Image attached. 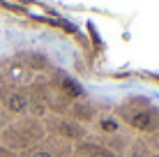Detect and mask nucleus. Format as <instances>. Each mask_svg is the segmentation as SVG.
I'll return each mask as SVG.
<instances>
[{
    "mask_svg": "<svg viewBox=\"0 0 159 157\" xmlns=\"http://www.w3.org/2000/svg\"><path fill=\"white\" fill-rule=\"evenodd\" d=\"M32 95L39 99L46 116H67L74 102L83 99L85 90L76 79H72L65 69L51 67L30 85Z\"/></svg>",
    "mask_w": 159,
    "mask_h": 157,
    "instance_id": "f257e3e1",
    "label": "nucleus"
},
{
    "mask_svg": "<svg viewBox=\"0 0 159 157\" xmlns=\"http://www.w3.org/2000/svg\"><path fill=\"white\" fill-rule=\"evenodd\" d=\"M113 111L139 136H150V134L159 132V106H155L145 97H129Z\"/></svg>",
    "mask_w": 159,
    "mask_h": 157,
    "instance_id": "20e7f679",
    "label": "nucleus"
},
{
    "mask_svg": "<svg viewBox=\"0 0 159 157\" xmlns=\"http://www.w3.org/2000/svg\"><path fill=\"white\" fill-rule=\"evenodd\" d=\"M44 129H46V136L60 139L65 143H81L90 136V129H88L83 122L74 120L72 116H44L42 118Z\"/></svg>",
    "mask_w": 159,
    "mask_h": 157,
    "instance_id": "0eeeda50",
    "label": "nucleus"
},
{
    "mask_svg": "<svg viewBox=\"0 0 159 157\" xmlns=\"http://www.w3.org/2000/svg\"><path fill=\"white\" fill-rule=\"evenodd\" d=\"M12 120H14V118H12V116H9V113H7V111H5V109H2V106H0V132H2V129H5V127H7V125H9V122H12Z\"/></svg>",
    "mask_w": 159,
    "mask_h": 157,
    "instance_id": "9d476101",
    "label": "nucleus"
},
{
    "mask_svg": "<svg viewBox=\"0 0 159 157\" xmlns=\"http://www.w3.org/2000/svg\"><path fill=\"white\" fill-rule=\"evenodd\" d=\"M152 157H157V155H152Z\"/></svg>",
    "mask_w": 159,
    "mask_h": 157,
    "instance_id": "f8f14e48",
    "label": "nucleus"
},
{
    "mask_svg": "<svg viewBox=\"0 0 159 157\" xmlns=\"http://www.w3.org/2000/svg\"><path fill=\"white\" fill-rule=\"evenodd\" d=\"M44 139H46V129H44V122L39 118H14L0 132V145H5L16 155L37 145Z\"/></svg>",
    "mask_w": 159,
    "mask_h": 157,
    "instance_id": "39448f33",
    "label": "nucleus"
},
{
    "mask_svg": "<svg viewBox=\"0 0 159 157\" xmlns=\"http://www.w3.org/2000/svg\"><path fill=\"white\" fill-rule=\"evenodd\" d=\"M53 65L44 53L21 51L0 60V79L5 85L14 88H30L42 74H46Z\"/></svg>",
    "mask_w": 159,
    "mask_h": 157,
    "instance_id": "f03ea898",
    "label": "nucleus"
},
{
    "mask_svg": "<svg viewBox=\"0 0 159 157\" xmlns=\"http://www.w3.org/2000/svg\"><path fill=\"white\" fill-rule=\"evenodd\" d=\"M0 157H19V155L12 153V150H7L5 145H0Z\"/></svg>",
    "mask_w": 159,
    "mask_h": 157,
    "instance_id": "9b49d317",
    "label": "nucleus"
},
{
    "mask_svg": "<svg viewBox=\"0 0 159 157\" xmlns=\"http://www.w3.org/2000/svg\"><path fill=\"white\" fill-rule=\"evenodd\" d=\"M0 106L12 118H42L46 116L44 106L39 104L30 88H14V85H0Z\"/></svg>",
    "mask_w": 159,
    "mask_h": 157,
    "instance_id": "423d86ee",
    "label": "nucleus"
},
{
    "mask_svg": "<svg viewBox=\"0 0 159 157\" xmlns=\"http://www.w3.org/2000/svg\"><path fill=\"white\" fill-rule=\"evenodd\" d=\"M19 157H74V145L60 141V139L46 136L44 141H39L37 145L23 150Z\"/></svg>",
    "mask_w": 159,
    "mask_h": 157,
    "instance_id": "6e6552de",
    "label": "nucleus"
},
{
    "mask_svg": "<svg viewBox=\"0 0 159 157\" xmlns=\"http://www.w3.org/2000/svg\"><path fill=\"white\" fill-rule=\"evenodd\" d=\"M143 139H145V143L150 145L152 155H157V157H159V132H155V134H150V136H143Z\"/></svg>",
    "mask_w": 159,
    "mask_h": 157,
    "instance_id": "1a4fd4ad",
    "label": "nucleus"
},
{
    "mask_svg": "<svg viewBox=\"0 0 159 157\" xmlns=\"http://www.w3.org/2000/svg\"><path fill=\"white\" fill-rule=\"evenodd\" d=\"M88 129H90V136H88V139L102 143L104 148H108L111 153H116L118 157H122L125 153H127L129 143L139 136V134H134L116 116V111H113V109H102L99 113H97V118L90 122V127H88Z\"/></svg>",
    "mask_w": 159,
    "mask_h": 157,
    "instance_id": "7ed1b4c3",
    "label": "nucleus"
}]
</instances>
